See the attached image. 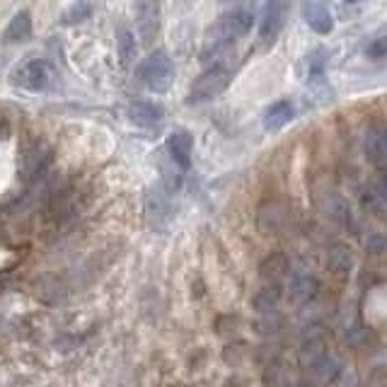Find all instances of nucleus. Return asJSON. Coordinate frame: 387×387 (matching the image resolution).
Segmentation results:
<instances>
[{
  "instance_id": "f257e3e1",
  "label": "nucleus",
  "mask_w": 387,
  "mask_h": 387,
  "mask_svg": "<svg viewBox=\"0 0 387 387\" xmlns=\"http://www.w3.org/2000/svg\"><path fill=\"white\" fill-rule=\"evenodd\" d=\"M252 24H254V15L249 13V10H242V8L228 10V13L221 15V17L211 24V29H208L201 58L203 61H211V58L218 61V56L226 54L237 39L247 37V34L252 32Z\"/></svg>"
},
{
  "instance_id": "f03ea898",
  "label": "nucleus",
  "mask_w": 387,
  "mask_h": 387,
  "mask_svg": "<svg viewBox=\"0 0 387 387\" xmlns=\"http://www.w3.org/2000/svg\"><path fill=\"white\" fill-rule=\"evenodd\" d=\"M232 80V70L223 61H213L201 75L191 83L189 88V102L191 104H201V102H211L218 95H223L228 90Z\"/></svg>"
},
{
  "instance_id": "7ed1b4c3",
  "label": "nucleus",
  "mask_w": 387,
  "mask_h": 387,
  "mask_svg": "<svg viewBox=\"0 0 387 387\" xmlns=\"http://www.w3.org/2000/svg\"><path fill=\"white\" fill-rule=\"evenodd\" d=\"M139 78L143 80L148 90L165 95L172 88V80H175V63L165 51H152L141 63Z\"/></svg>"
},
{
  "instance_id": "20e7f679",
  "label": "nucleus",
  "mask_w": 387,
  "mask_h": 387,
  "mask_svg": "<svg viewBox=\"0 0 387 387\" xmlns=\"http://www.w3.org/2000/svg\"><path fill=\"white\" fill-rule=\"evenodd\" d=\"M13 80L29 93H47L54 85V65L44 58H32L19 65Z\"/></svg>"
},
{
  "instance_id": "39448f33",
  "label": "nucleus",
  "mask_w": 387,
  "mask_h": 387,
  "mask_svg": "<svg viewBox=\"0 0 387 387\" xmlns=\"http://www.w3.org/2000/svg\"><path fill=\"white\" fill-rule=\"evenodd\" d=\"M288 0H267L259 13V39L264 44H271L281 34L288 17Z\"/></svg>"
},
{
  "instance_id": "423d86ee",
  "label": "nucleus",
  "mask_w": 387,
  "mask_h": 387,
  "mask_svg": "<svg viewBox=\"0 0 387 387\" xmlns=\"http://www.w3.org/2000/svg\"><path fill=\"white\" fill-rule=\"evenodd\" d=\"M136 27L141 42L150 47L160 32V0H136Z\"/></svg>"
},
{
  "instance_id": "0eeeda50",
  "label": "nucleus",
  "mask_w": 387,
  "mask_h": 387,
  "mask_svg": "<svg viewBox=\"0 0 387 387\" xmlns=\"http://www.w3.org/2000/svg\"><path fill=\"white\" fill-rule=\"evenodd\" d=\"M317 278L308 271V269H293L288 274V298L295 305H305L317 295Z\"/></svg>"
},
{
  "instance_id": "6e6552de",
  "label": "nucleus",
  "mask_w": 387,
  "mask_h": 387,
  "mask_svg": "<svg viewBox=\"0 0 387 387\" xmlns=\"http://www.w3.org/2000/svg\"><path fill=\"white\" fill-rule=\"evenodd\" d=\"M303 17L308 27L317 34H329L334 27L332 15H329L327 5L322 0H303Z\"/></svg>"
},
{
  "instance_id": "1a4fd4ad",
  "label": "nucleus",
  "mask_w": 387,
  "mask_h": 387,
  "mask_svg": "<svg viewBox=\"0 0 387 387\" xmlns=\"http://www.w3.org/2000/svg\"><path fill=\"white\" fill-rule=\"evenodd\" d=\"M191 150H194V139L189 131H175L167 139V152H170L172 162L180 170H189L191 167Z\"/></svg>"
},
{
  "instance_id": "9d476101",
  "label": "nucleus",
  "mask_w": 387,
  "mask_h": 387,
  "mask_svg": "<svg viewBox=\"0 0 387 387\" xmlns=\"http://www.w3.org/2000/svg\"><path fill=\"white\" fill-rule=\"evenodd\" d=\"M129 116L136 126H141V129H155V126H160L165 111H162V106L155 104V102L139 100L129 106Z\"/></svg>"
},
{
  "instance_id": "9b49d317",
  "label": "nucleus",
  "mask_w": 387,
  "mask_h": 387,
  "mask_svg": "<svg viewBox=\"0 0 387 387\" xmlns=\"http://www.w3.org/2000/svg\"><path fill=\"white\" fill-rule=\"evenodd\" d=\"M365 157L368 162L378 167H387V131L385 129H370L365 134Z\"/></svg>"
},
{
  "instance_id": "f8f14e48",
  "label": "nucleus",
  "mask_w": 387,
  "mask_h": 387,
  "mask_svg": "<svg viewBox=\"0 0 387 387\" xmlns=\"http://www.w3.org/2000/svg\"><path fill=\"white\" fill-rule=\"evenodd\" d=\"M293 116H295L293 104H290L288 100H281V102H276V104H271L267 109V114H264V129L267 131H281L283 126L293 121Z\"/></svg>"
},
{
  "instance_id": "ddd939ff",
  "label": "nucleus",
  "mask_w": 387,
  "mask_h": 387,
  "mask_svg": "<svg viewBox=\"0 0 387 387\" xmlns=\"http://www.w3.org/2000/svg\"><path fill=\"white\" fill-rule=\"evenodd\" d=\"M29 37H32V15L29 10H19L5 29V42H27Z\"/></svg>"
},
{
  "instance_id": "4468645a",
  "label": "nucleus",
  "mask_w": 387,
  "mask_h": 387,
  "mask_svg": "<svg viewBox=\"0 0 387 387\" xmlns=\"http://www.w3.org/2000/svg\"><path fill=\"white\" fill-rule=\"evenodd\" d=\"M319 206H322V211L327 213V218H332L334 223L349 221V206H346V201L339 196V194L329 191L327 196L319 198Z\"/></svg>"
},
{
  "instance_id": "2eb2a0df",
  "label": "nucleus",
  "mask_w": 387,
  "mask_h": 387,
  "mask_svg": "<svg viewBox=\"0 0 387 387\" xmlns=\"http://www.w3.org/2000/svg\"><path fill=\"white\" fill-rule=\"evenodd\" d=\"M288 274H290V264L283 254H271V257L262 264V276L264 278L278 281V278H286Z\"/></svg>"
},
{
  "instance_id": "dca6fc26",
  "label": "nucleus",
  "mask_w": 387,
  "mask_h": 387,
  "mask_svg": "<svg viewBox=\"0 0 387 387\" xmlns=\"http://www.w3.org/2000/svg\"><path fill=\"white\" fill-rule=\"evenodd\" d=\"M136 54V39L131 37V32L126 27H119V58L124 65L131 63V58H134Z\"/></svg>"
},
{
  "instance_id": "f3484780",
  "label": "nucleus",
  "mask_w": 387,
  "mask_h": 387,
  "mask_svg": "<svg viewBox=\"0 0 387 387\" xmlns=\"http://www.w3.org/2000/svg\"><path fill=\"white\" fill-rule=\"evenodd\" d=\"M276 303H278V290L276 288L259 290V295L254 298V305H257V308H262V310H271Z\"/></svg>"
},
{
  "instance_id": "a211bd4d",
  "label": "nucleus",
  "mask_w": 387,
  "mask_h": 387,
  "mask_svg": "<svg viewBox=\"0 0 387 387\" xmlns=\"http://www.w3.org/2000/svg\"><path fill=\"white\" fill-rule=\"evenodd\" d=\"M368 56L370 58H383V56H387V34L380 39H375L373 44L368 47Z\"/></svg>"
},
{
  "instance_id": "6ab92c4d",
  "label": "nucleus",
  "mask_w": 387,
  "mask_h": 387,
  "mask_svg": "<svg viewBox=\"0 0 387 387\" xmlns=\"http://www.w3.org/2000/svg\"><path fill=\"white\" fill-rule=\"evenodd\" d=\"M349 3H361V0H349Z\"/></svg>"
},
{
  "instance_id": "aec40b11",
  "label": "nucleus",
  "mask_w": 387,
  "mask_h": 387,
  "mask_svg": "<svg viewBox=\"0 0 387 387\" xmlns=\"http://www.w3.org/2000/svg\"><path fill=\"white\" fill-rule=\"evenodd\" d=\"M0 129H3V121H0Z\"/></svg>"
}]
</instances>
